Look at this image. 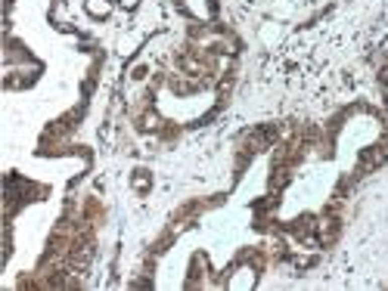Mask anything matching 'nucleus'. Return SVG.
<instances>
[{
	"label": "nucleus",
	"instance_id": "1",
	"mask_svg": "<svg viewBox=\"0 0 388 291\" xmlns=\"http://www.w3.org/2000/svg\"><path fill=\"white\" fill-rule=\"evenodd\" d=\"M87 13L97 16V19H106V16L112 13V7H109L106 0H87Z\"/></svg>",
	"mask_w": 388,
	"mask_h": 291
},
{
	"label": "nucleus",
	"instance_id": "4",
	"mask_svg": "<svg viewBox=\"0 0 388 291\" xmlns=\"http://www.w3.org/2000/svg\"><path fill=\"white\" fill-rule=\"evenodd\" d=\"M121 7H124V10H134V7H137V0H121Z\"/></svg>",
	"mask_w": 388,
	"mask_h": 291
},
{
	"label": "nucleus",
	"instance_id": "2",
	"mask_svg": "<svg viewBox=\"0 0 388 291\" xmlns=\"http://www.w3.org/2000/svg\"><path fill=\"white\" fill-rule=\"evenodd\" d=\"M140 127H143V130H162V118H159L156 112H146Z\"/></svg>",
	"mask_w": 388,
	"mask_h": 291
},
{
	"label": "nucleus",
	"instance_id": "3",
	"mask_svg": "<svg viewBox=\"0 0 388 291\" xmlns=\"http://www.w3.org/2000/svg\"><path fill=\"white\" fill-rule=\"evenodd\" d=\"M134 186L143 192V189H149V177H146V171H137V177H134Z\"/></svg>",
	"mask_w": 388,
	"mask_h": 291
}]
</instances>
